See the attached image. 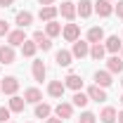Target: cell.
Returning a JSON list of instances; mask_svg holds the SVG:
<instances>
[{
    "label": "cell",
    "instance_id": "cell-1",
    "mask_svg": "<svg viewBox=\"0 0 123 123\" xmlns=\"http://www.w3.org/2000/svg\"><path fill=\"white\" fill-rule=\"evenodd\" d=\"M33 43L40 47L43 52H47V50H52V38L47 36V33H43V31H36L33 33Z\"/></svg>",
    "mask_w": 123,
    "mask_h": 123
},
{
    "label": "cell",
    "instance_id": "cell-2",
    "mask_svg": "<svg viewBox=\"0 0 123 123\" xmlns=\"http://www.w3.org/2000/svg\"><path fill=\"white\" fill-rule=\"evenodd\" d=\"M62 36H64V40L76 43L78 38H80V26H78V24H66V26L62 29Z\"/></svg>",
    "mask_w": 123,
    "mask_h": 123
},
{
    "label": "cell",
    "instance_id": "cell-3",
    "mask_svg": "<svg viewBox=\"0 0 123 123\" xmlns=\"http://www.w3.org/2000/svg\"><path fill=\"white\" fill-rule=\"evenodd\" d=\"M71 55H74V57H78V59L88 57V55H90V43H88V40H80V38H78L76 43H74V50H71Z\"/></svg>",
    "mask_w": 123,
    "mask_h": 123
},
{
    "label": "cell",
    "instance_id": "cell-4",
    "mask_svg": "<svg viewBox=\"0 0 123 123\" xmlns=\"http://www.w3.org/2000/svg\"><path fill=\"white\" fill-rule=\"evenodd\" d=\"M0 88H2L5 95H14V92L19 90V80H17L14 76H7L5 80H0Z\"/></svg>",
    "mask_w": 123,
    "mask_h": 123
},
{
    "label": "cell",
    "instance_id": "cell-5",
    "mask_svg": "<svg viewBox=\"0 0 123 123\" xmlns=\"http://www.w3.org/2000/svg\"><path fill=\"white\" fill-rule=\"evenodd\" d=\"M55 114H57V118L66 121V118H71V116H74V104H66V102H59V104L55 107Z\"/></svg>",
    "mask_w": 123,
    "mask_h": 123
},
{
    "label": "cell",
    "instance_id": "cell-6",
    "mask_svg": "<svg viewBox=\"0 0 123 123\" xmlns=\"http://www.w3.org/2000/svg\"><path fill=\"white\" fill-rule=\"evenodd\" d=\"M107 71L109 74H123V59L118 55H111L107 59Z\"/></svg>",
    "mask_w": 123,
    "mask_h": 123
},
{
    "label": "cell",
    "instance_id": "cell-7",
    "mask_svg": "<svg viewBox=\"0 0 123 123\" xmlns=\"http://www.w3.org/2000/svg\"><path fill=\"white\" fill-rule=\"evenodd\" d=\"M59 14L64 17V19H69V21H74V19H76V5H74V2H69V0H66V2H62L59 5Z\"/></svg>",
    "mask_w": 123,
    "mask_h": 123
},
{
    "label": "cell",
    "instance_id": "cell-8",
    "mask_svg": "<svg viewBox=\"0 0 123 123\" xmlns=\"http://www.w3.org/2000/svg\"><path fill=\"white\" fill-rule=\"evenodd\" d=\"M14 47L12 45H0V64H14Z\"/></svg>",
    "mask_w": 123,
    "mask_h": 123
},
{
    "label": "cell",
    "instance_id": "cell-9",
    "mask_svg": "<svg viewBox=\"0 0 123 123\" xmlns=\"http://www.w3.org/2000/svg\"><path fill=\"white\" fill-rule=\"evenodd\" d=\"M88 97H90L92 102H97V104H99V102H104V99H107V90H104V88H99V85H90V88H88Z\"/></svg>",
    "mask_w": 123,
    "mask_h": 123
},
{
    "label": "cell",
    "instance_id": "cell-10",
    "mask_svg": "<svg viewBox=\"0 0 123 123\" xmlns=\"http://www.w3.org/2000/svg\"><path fill=\"white\" fill-rule=\"evenodd\" d=\"M57 14H59V7H52V5L40 7V12H38L40 21H55V17H57Z\"/></svg>",
    "mask_w": 123,
    "mask_h": 123
},
{
    "label": "cell",
    "instance_id": "cell-11",
    "mask_svg": "<svg viewBox=\"0 0 123 123\" xmlns=\"http://www.w3.org/2000/svg\"><path fill=\"white\" fill-rule=\"evenodd\" d=\"M26 40V33H24V29H17V31H10L7 33V45H21Z\"/></svg>",
    "mask_w": 123,
    "mask_h": 123
},
{
    "label": "cell",
    "instance_id": "cell-12",
    "mask_svg": "<svg viewBox=\"0 0 123 123\" xmlns=\"http://www.w3.org/2000/svg\"><path fill=\"white\" fill-rule=\"evenodd\" d=\"M95 12L99 17H109L114 12V5H111V0H97L95 2Z\"/></svg>",
    "mask_w": 123,
    "mask_h": 123
},
{
    "label": "cell",
    "instance_id": "cell-13",
    "mask_svg": "<svg viewBox=\"0 0 123 123\" xmlns=\"http://www.w3.org/2000/svg\"><path fill=\"white\" fill-rule=\"evenodd\" d=\"M76 12L83 17V19H88V17L95 12V2H90V0H80V2H78V7H76Z\"/></svg>",
    "mask_w": 123,
    "mask_h": 123
},
{
    "label": "cell",
    "instance_id": "cell-14",
    "mask_svg": "<svg viewBox=\"0 0 123 123\" xmlns=\"http://www.w3.org/2000/svg\"><path fill=\"white\" fill-rule=\"evenodd\" d=\"M64 85H66V88H71V90H80V88H83V78L78 76V74H69V76L64 78Z\"/></svg>",
    "mask_w": 123,
    "mask_h": 123
},
{
    "label": "cell",
    "instance_id": "cell-15",
    "mask_svg": "<svg viewBox=\"0 0 123 123\" xmlns=\"http://www.w3.org/2000/svg\"><path fill=\"white\" fill-rule=\"evenodd\" d=\"M31 71H33V78H36L38 83H43V80H45V76H47V69H45V64H43L40 59L33 62V69H31Z\"/></svg>",
    "mask_w": 123,
    "mask_h": 123
},
{
    "label": "cell",
    "instance_id": "cell-16",
    "mask_svg": "<svg viewBox=\"0 0 123 123\" xmlns=\"http://www.w3.org/2000/svg\"><path fill=\"white\" fill-rule=\"evenodd\" d=\"M114 80H111V74L109 71H97L95 74V85H99V88H109Z\"/></svg>",
    "mask_w": 123,
    "mask_h": 123
},
{
    "label": "cell",
    "instance_id": "cell-17",
    "mask_svg": "<svg viewBox=\"0 0 123 123\" xmlns=\"http://www.w3.org/2000/svg\"><path fill=\"white\" fill-rule=\"evenodd\" d=\"M64 90H66V85H64L62 80H52V83L47 85V95H50V97H62Z\"/></svg>",
    "mask_w": 123,
    "mask_h": 123
},
{
    "label": "cell",
    "instance_id": "cell-18",
    "mask_svg": "<svg viewBox=\"0 0 123 123\" xmlns=\"http://www.w3.org/2000/svg\"><path fill=\"white\" fill-rule=\"evenodd\" d=\"M24 99H26L29 104H38V102L43 99V92L38 90V88H29V90H24Z\"/></svg>",
    "mask_w": 123,
    "mask_h": 123
},
{
    "label": "cell",
    "instance_id": "cell-19",
    "mask_svg": "<svg viewBox=\"0 0 123 123\" xmlns=\"http://www.w3.org/2000/svg\"><path fill=\"white\" fill-rule=\"evenodd\" d=\"M104 47H107V52H111V55H116L118 50L123 47V43L118 40V36H109L107 40H104Z\"/></svg>",
    "mask_w": 123,
    "mask_h": 123
},
{
    "label": "cell",
    "instance_id": "cell-20",
    "mask_svg": "<svg viewBox=\"0 0 123 123\" xmlns=\"http://www.w3.org/2000/svg\"><path fill=\"white\" fill-rule=\"evenodd\" d=\"M102 40H104V31L99 29V26H92V29L88 31V43L95 45V43H102Z\"/></svg>",
    "mask_w": 123,
    "mask_h": 123
},
{
    "label": "cell",
    "instance_id": "cell-21",
    "mask_svg": "<svg viewBox=\"0 0 123 123\" xmlns=\"http://www.w3.org/2000/svg\"><path fill=\"white\" fill-rule=\"evenodd\" d=\"M104 55H107V47L102 45V43H95V45L90 47V57L95 62H102V59H104Z\"/></svg>",
    "mask_w": 123,
    "mask_h": 123
},
{
    "label": "cell",
    "instance_id": "cell-22",
    "mask_svg": "<svg viewBox=\"0 0 123 123\" xmlns=\"http://www.w3.org/2000/svg\"><path fill=\"white\" fill-rule=\"evenodd\" d=\"M31 21H33V14H31V12H26V10L17 14V26H19V29H26V26H31Z\"/></svg>",
    "mask_w": 123,
    "mask_h": 123
},
{
    "label": "cell",
    "instance_id": "cell-23",
    "mask_svg": "<svg viewBox=\"0 0 123 123\" xmlns=\"http://www.w3.org/2000/svg\"><path fill=\"white\" fill-rule=\"evenodd\" d=\"M50 114H52V107L50 104H45V102L43 104L40 102L36 104V118H50Z\"/></svg>",
    "mask_w": 123,
    "mask_h": 123
},
{
    "label": "cell",
    "instance_id": "cell-24",
    "mask_svg": "<svg viewBox=\"0 0 123 123\" xmlns=\"http://www.w3.org/2000/svg\"><path fill=\"white\" fill-rule=\"evenodd\" d=\"M24 104H26V99H24V97H17V95H12V99H10V111L19 114V111H24Z\"/></svg>",
    "mask_w": 123,
    "mask_h": 123
},
{
    "label": "cell",
    "instance_id": "cell-25",
    "mask_svg": "<svg viewBox=\"0 0 123 123\" xmlns=\"http://www.w3.org/2000/svg\"><path fill=\"white\" fill-rule=\"evenodd\" d=\"M99 118H102V123H114L116 121V109L114 107H104L102 114H99Z\"/></svg>",
    "mask_w": 123,
    "mask_h": 123
},
{
    "label": "cell",
    "instance_id": "cell-26",
    "mask_svg": "<svg viewBox=\"0 0 123 123\" xmlns=\"http://www.w3.org/2000/svg\"><path fill=\"white\" fill-rule=\"evenodd\" d=\"M71 59H74V55H71L69 50H59V52H57V64H59V66H69Z\"/></svg>",
    "mask_w": 123,
    "mask_h": 123
},
{
    "label": "cell",
    "instance_id": "cell-27",
    "mask_svg": "<svg viewBox=\"0 0 123 123\" xmlns=\"http://www.w3.org/2000/svg\"><path fill=\"white\" fill-rule=\"evenodd\" d=\"M36 50H38V45H36L33 40H24V43H21V55H24V57H33Z\"/></svg>",
    "mask_w": 123,
    "mask_h": 123
},
{
    "label": "cell",
    "instance_id": "cell-28",
    "mask_svg": "<svg viewBox=\"0 0 123 123\" xmlns=\"http://www.w3.org/2000/svg\"><path fill=\"white\" fill-rule=\"evenodd\" d=\"M88 102H90V97H88V92L78 90L76 95H74V107H85Z\"/></svg>",
    "mask_w": 123,
    "mask_h": 123
},
{
    "label": "cell",
    "instance_id": "cell-29",
    "mask_svg": "<svg viewBox=\"0 0 123 123\" xmlns=\"http://www.w3.org/2000/svg\"><path fill=\"white\" fill-rule=\"evenodd\" d=\"M45 33L50 36V38H55V36L62 33V26L57 24V21H47V24H45Z\"/></svg>",
    "mask_w": 123,
    "mask_h": 123
},
{
    "label": "cell",
    "instance_id": "cell-30",
    "mask_svg": "<svg viewBox=\"0 0 123 123\" xmlns=\"http://www.w3.org/2000/svg\"><path fill=\"white\" fill-rule=\"evenodd\" d=\"M78 123H97V116H95L92 111H83L80 118H78Z\"/></svg>",
    "mask_w": 123,
    "mask_h": 123
},
{
    "label": "cell",
    "instance_id": "cell-31",
    "mask_svg": "<svg viewBox=\"0 0 123 123\" xmlns=\"http://www.w3.org/2000/svg\"><path fill=\"white\" fill-rule=\"evenodd\" d=\"M7 33H10V24H7L5 19H0V38H2V36H7Z\"/></svg>",
    "mask_w": 123,
    "mask_h": 123
},
{
    "label": "cell",
    "instance_id": "cell-32",
    "mask_svg": "<svg viewBox=\"0 0 123 123\" xmlns=\"http://www.w3.org/2000/svg\"><path fill=\"white\" fill-rule=\"evenodd\" d=\"M7 121H10V109L0 107V123H7Z\"/></svg>",
    "mask_w": 123,
    "mask_h": 123
},
{
    "label": "cell",
    "instance_id": "cell-33",
    "mask_svg": "<svg viewBox=\"0 0 123 123\" xmlns=\"http://www.w3.org/2000/svg\"><path fill=\"white\" fill-rule=\"evenodd\" d=\"M114 12H116V14H118V17L123 19V0H118V5L114 7Z\"/></svg>",
    "mask_w": 123,
    "mask_h": 123
},
{
    "label": "cell",
    "instance_id": "cell-34",
    "mask_svg": "<svg viewBox=\"0 0 123 123\" xmlns=\"http://www.w3.org/2000/svg\"><path fill=\"white\" fill-rule=\"evenodd\" d=\"M12 2H14V0H0V7H10Z\"/></svg>",
    "mask_w": 123,
    "mask_h": 123
},
{
    "label": "cell",
    "instance_id": "cell-35",
    "mask_svg": "<svg viewBox=\"0 0 123 123\" xmlns=\"http://www.w3.org/2000/svg\"><path fill=\"white\" fill-rule=\"evenodd\" d=\"M38 2H40V5H43V7H45V5H52V2H55V0H38Z\"/></svg>",
    "mask_w": 123,
    "mask_h": 123
},
{
    "label": "cell",
    "instance_id": "cell-36",
    "mask_svg": "<svg viewBox=\"0 0 123 123\" xmlns=\"http://www.w3.org/2000/svg\"><path fill=\"white\" fill-rule=\"evenodd\" d=\"M47 123H64L62 118H47Z\"/></svg>",
    "mask_w": 123,
    "mask_h": 123
},
{
    "label": "cell",
    "instance_id": "cell-37",
    "mask_svg": "<svg viewBox=\"0 0 123 123\" xmlns=\"http://www.w3.org/2000/svg\"><path fill=\"white\" fill-rule=\"evenodd\" d=\"M116 118H118V123H123V111H118V114H116Z\"/></svg>",
    "mask_w": 123,
    "mask_h": 123
},
{
    "label": "cell",
    "instance_id": "cell-38",
    "mask_svg": "<svg viewBox=\"0 0 123 123\" xmlns=\"http://www.w3.org/2000/svg\"><path fill=\"white\" fill-rule=\"evenodd\" d=\"M121 59H123V47H121Z\"/></svg>",
    "mask_w": 123,
    "mask_h": 123
},
{
    "label": "cell",
    "instance_id": "cell-39",
    "mask_svg": "<svg viewBox=\"0 0 123 123\" xmlns=\"http://www.w3.org/2000/svg\"><path fill=\"white\" fill-rule=\"evenodd\" d=\"M121 102H123V95H121Z\"/></svg>",
    "mask_w": 123,
    "mask_h": 123
},
{
    "label": "cell",
    "instance_id": "cell-40",
    "mask_svg": "<svg viewBox=\"0 0 123 123\" xmlns=\"http://www.w3.org/2000/svg\"><path fill=\"white\" fill-rule=\"evenodd\" d=\"M121 85H123V78H121Z\"/></svg>",
    "mask_w": 123,
    "mask_h": 123
},
{
    "label": "cell",
    "instance_id": "cell-41",
    "mask_svg": "<svg viewBox=\"0 0 123 123\" xmlns=\"http://www.w3.org/2000/svg\"><path fill=\"white\" fill-rule=\"evenodd\" d=\"M0 92H2V88H0Z\"/></svg>",
    "mask_w": 123,
    "mask_h": 123
},
{
    "label": "cell",
    "instance_id": "cell-42",
    "mask_svg": "<svg viewBox=\"0 0 123 123\" xmlns=\"http://www.w3.org/2000/svg\"><path fill=\"white\" fill-rule=\"evenodd\" d=\"M0 66H2V64H0Z\"/></svg>",
    "mask_w": 123,
    "mask_h": 123
}]
</instances>
